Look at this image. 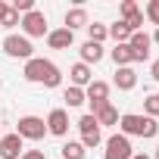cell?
Listing matches in <instances>:
<instances>
[{
	"mask_svg": "<svg viewBox=\"0 0 159 159\" xmlns=\"http://www.w3.org/2000/svg\"><path fill=\"white\" fill-rule=\"evenodd\" d=\"M69 78H72V88H88L91 81H94V72H91V66H84V62H75L72 69H69Z\"/></svg>",
	"mask_w": 159,
	"mask_h": 159,
	"instance_id": "obj_12",
	"label": "cell"
},
{
	"mask_svg": "<svg viewBox=\"0 0 159 159\" xmlns=\"http://www.w3.org/2000/svg\"><path fill=\"white\" fill-rule=\"evenodd\" d=\"M100 143H103V131H100V128L81 131V147H84V150H94V147H100Z\"/></svg>",
	"mask_w": 159,
	"mask_h": 159,
	"instance_id": "obj_22",
	"label": "cell"
},
{
	"mask_svg": "<svg viewBox=\"0 0 159 159\" xmlns=\"http://www.w3.org/2000/svg\"><path fill=\"white\" fill-rule=\"evenodd\" d=\"M109 38L116 41V44H128V38H131V31H128V25L119 19V22H112L109 25Z\"/></svg>",
	"mask_w": 159,
	"mask_h": 159,
	"instance_id": "obj_21",
	"label": "cell"
},
{
	"mask_svg": "<svg viewBox=\"0 0 159 159\" xmlns=\"http://www.w3.org/2000/svg\"><path fill=\"white\" fill-rule=\"evenodd\" d=\"M19 22H22V16H19L13 7H7V10H3V16H0V28H16Z\"/></svg>",
	"mask_w": 159,
	"mask_h": 159,
	"instance_id": "obj_23",
	"label": "cell"
},
{
	"mask_svg": "<svg viewBox=\"0 0 159 159\" xmlns=\"http://www.w3.org/2000/svg\"><path fill=\"white\" fill-rule=\"evenodd\" d=\"M150 75H153V81H159V59L150 66Z\"/></svg>",
	"mask_w": 159,
	"mask_h": 159,
	"instance_id": "obj_29",
	"label": "cell"
},
{
	"mask_svg": "<svg viewBox=\"0 0 159 159\" xmlns=\"http://www.w3.org/2000/svg\"><path fill=\"white\" fill-rule=\"evenodd\" d=\"M106 38H109V25H103V22H88V41L103 44Z\"/></svg>",
	"mask_w": 159,
	"mask_h": 159,
	"instance_id": "obj_19",
	"label": "cell"
},
{
	"mask_svg": "<svg viewBox=\"0 0 159 159\" xmlns=\"http://www.w3.org/2000/svg\"><path fill=\"white\" fill-rule=\"evenodd\" d=\"M112 84H116L119 91H134V88H137V72H134V66L116 69V78H112Z\"/></svg>",
	"mask_w": 159,
	"mask_h": 159,
	"instance_id": "obj_13",
	"label": "cell"
},
{
	"mask_svg": "<svg viewBox=\"0 0 159 159\" xmlns=\"http://www.w3.org/2000/svg\"><path fill=\"white\" fill-rule=\"evenodd\" d=\"M150 41H153V44H159V28L153 31V38H150Z\"/></svg>",
	"mask_w": 159,
	"mask_h": 159,
	"instance_id": "obj_31",
	"label": "cell"
},
{
	"mask_svg": "<svg viewBox=\"0 0 159 159\" xmlns=\"http://www.w3.org/2000/svg\"><path fill=\"white\" fill-rule=\"evenodd\" d=\"M19 28H22V34L31 41V38H47L50 34V25H47V16L41 13V10H31V13H25L22 16V22H19Z\"/></svg>",
	"mask_w": 159,
	"mask_h": 159,
	"instance_id": "obj_3",
	"label": "cell"
},
{
	"mask_svg": "<svg viewBox=\"0 0 159 159\" xmlns=\"http://www.w3.org/2000/svg\"><path fill=\"white\" fill-rule=\"evenodd\" d=\"M143 19H150L156 28H159V0H150L147 10H143Z\"/></svg>",
	"mask_w": 159,
	"mask_h": 159,
	"instance_id": "obj_26",
	"label": "cell"
},
{
	"mask_svg": "<svg viewBox=\"0 0 159 159\" xmlns=\"http://www.w3.org/2000/svg\"><path fill=\"white\" fill-rule=\"evenodd\" d=\"M62 100H66V106H69V109H75V106H81V103H84V91L69 84V88L62 91Z\"/></svg>",
	"mask_w": 159,
	"mask_h": 159,
	"instance_id": "obj_20",
	"label": "cell"
},
{
	"mask_svg": "<svg viewBox=\"0 0 159 159\" xmlns=\"http://www.w3.org/2000/svg\"><path fill=\"white\" fill-rule=\"evenodd\" d=\"M25 147L19 134H0V159H22Z\"/></svg>",
	"mask_w": 159,
	"mask_h": 159,
	"instance_id": "obj_10",
	"label": "cell"
},
{
	"mask_svg": "<svg viewBox=\"0 0 159 159\" xmlns=\"http://www.w3.org/2000/svg\"><path fill=\"white\" fill-rule=\"evenodd\" d=\"M62 22H66L62 28H69V31L75 34V28H88V22H91V19H88V10H84V7H72V10L66 13V19H62Z\"/></svg>",
	"mask_w": 159,
	"mask_h": 159,
	"instance_id": "obj_14",
	"label": "cell"
},
{
	"mask_svg": "<svg viewBox=\"0 0 159 159\" xmlns=\"http://www.w3.org/2000/svg\"><path fill=\"white\" fill-rule=\"evenodd\" d=\"M78 53H81V62H84V66H91V62H100V59L106 56L103 44H94V41H84Z\"/></svg>",
	"mask_w": 159,
	"mask_h": 159,
	"instance_id": "obj_15",
	"label": "cell"
},
{
	"mask_svg": "<svg viewBox=\"0 0 159 159\" xmlns=\"http://www.w3.org/2000/svg\"><path fill=\"white\" fill-rule=\"evenodd\" d=\"M22 159H44V153H41V150H25Z\"/></svg>",
	"mask_w": 159,
	"mask_h": 159,
	"instance_id": "obj_28",
	"label": "cell"
},
{
	"mask_svg": "<svg viewBox=\"0 0 159 159\" xmlns=\"http://www.w3.org/2000/svg\"><path fill=\"white\" fill-rule=\"evenodd\" d=\"M22 75H25V81L44 84V88H59V84H62V72H59V66L50 62V59H41V56H31V59L25 62Z\"/></svg>",
	"mask_w": 159,
	"mask_h": 159,
	"instance_id": "obj_1",
	"label": "cell"
},
{
	"mask_svg": "<svg viewBox=\"0 0 159 159\" xmlns=\"http://www.w3.org/2000/svg\"><path fill=\"white\" fill-rule=\"evenodd\" d=\"M16 134L22 140H44L47 137V122L41 116H22L16 122Z\"/></svg>",
	"mask_w": 159,
	"mask_h": 159,
	"instance_id": "obj_4",
	"label": "cell"
},
{
	"mask_svg": "<svg viewBox=\"0 0 159 159\" xmlns=\"http://www.w3.org/2000/svg\"><path fill=\"white\" fill-rule=\"evenodd\" d=\"M109 56H112L116 69H125V66H134V59H131V47H128V44H116V47L109 50Z\"/></svg>",
	"mask_w": 159,
	"mask_h": 159,
	"instance_id": "obj_16",
	"label": "cell"
},
{
	"mask_svg": "<svg viewBox=\"0 0 159 159\" xmlns=\"http://www.w3.org/2000/svg\"><path fill=\"white\" fill-rule=\"evenodd\" d=\"M75 44V34L69 31V28H53L50 34H47V47L50 50H69Z\"/></svg>",
	"mask_w": 159,
	"mask_h": 159,
	"instance_id": "obj_11",
	"label": "cell"
},
{
	"mask_svg": "<svg viewBox=\"0 0 159 159\" xmlns=\"http://www.w3.org/2000/svg\"><path fill=\"white\" fill-rule=\"evenodd\" d=\"M119 13H122V22H125V19L137 16V13H140V7L134 3V0H122V7H119Z\"/></svg>",
	"mask_w": 159,
	"mask_h": 159,
	"instance_id": "obj_25",
	"label": "cell"
},
{
	"mask_svg": "<svg viewBox=\"0 0 159 159\" xmlns=\"http://www.w3.org/2000/svg\"><path fill=\"white\" fill-rule=\"evenodd\" d=\"M94 119H97V125H100V128H112V125H119V109H116L112 103H106Z\"/></svg>",
	"mask_w": 159,
	"mask_h": 159,
	"instance_id": "obj_18",
	"label": "cell"
},
{
	"mask_svg": "<svg viewBox=\"0 0 159 159\" xmlns=\"http://www.w3.org/2000/svg\"><path fill=\"white\" fill-rule=\"evenodd\" d=\"M128 47H131V59H134V62H143V59H150L153 41H150L147 31H134V34L128 38Z\"/></svg>",
	"mask_w": 159,
	"mask_h": 159,
	"instance_id": "obj_8",
	"label": "cell"
},
{
	"mask_svg": "<svg viewBox=\"0 0 159 159\" xmlns=\"http://www.w3.org/2000/svg\"><path fill=\"white\" fill-rule=\"evenodd\" d=\"M44 122H47V134H53V137H66L69 134V112L62 106L59 109H50V116Z\"/></svg>",
	"mask_w": 159,
	"mask_h": 159,
	"instance_id": "obj_9",
	"label": "cell"
},
{
	"mask_svg": "<svg viewBox=\"0 0 159 159\" xmlns=\"http://www.w3.org/2000/svg\"><path fill=\"white\" fill-rule=\"evenodd\" d=\"M143 116H147V119H159V97H156V94H150V97L143 100Z\"/></svg>",
	"mask_w": 159,
	"mask_h": 159,
	"instance_id": "obj_24",
	"label": "cell"
},
{
	"mask_svg": "<svg viewBox=\"0 0 159 159\" xmlns=\"http://www.w3.org/2000/svg\"><path fill=\"white\" fill-rule=\"evenodd\" d=\"M0 88H3V81H0Z\"/></svg>",
	"mask_w": 159,
	"mask_h": 159,
	"instance_id": "obj_33",
	"label": "cell"
},
{
	"mask_svg": "<svg viewBox=\"0 0 159 159\" xmlns=\"http://www.w3.org/2000/svg\"><path fill=\"white\" fill-rule=\"evenodd\" d=\"M153 159H159V147H156V156H153Z\"/></svg>",
	"mask_w": 159,
	"mask_h": 159,
	"instance_id": "obj_32",
	"label": "cell"
},
{
	"mask_svg": "<svg viewBox=\"0 0 159 159\" xmlns=\"http://www.w3.org/2000/svg\"><path fill=\"white\" fill-rule=\"evenodd\" d=\"M10 7H13V10L19 13V16H25V13H31V10H38V7H34V0H13Z\"/></svg>",
	"mask_w": 159,
	"mask_h": 159,
	"instance_id": "obj_27",
	"label": "cell"
},
{
	"mask_svg": "<svg viewBox=\"0 0 159 159\" xmlns=\"http://www.w3.org/2000/svg\"><path fill=\"white\" fill-rule=\"evenodd\" d=\"M3 53L7 56H13V59H31L34 56V47H31V41L25 38V34H7L3 38Z\"/></svg>",
	"mask_w": 159,
	"mask_h": 159,
	"instance_id": "obj_5",
	"label": "cell"
},
{
	"mask_svg": "<svg viewBox=\"0 0 159 159\" xmlns=\"http://www.w3.org/2000/svg\"><path fill=\"white\" fill-rule=\"evenodd\" d=\"M131 159H153V156H147V153H134Z\"/></svg>",
	"mask_w": 159,
	"mask_h": 159,
	"instance_id": "obj_30",
	"label": "cell"
},
{
	"mask_svg": "<svg viewBox=\"0 0 159 159\" xmlns=\"http://www.w3.org/2000/svg\"><path fill=\"white\" fill-rule=\"evenodd\" d=\"M84 103H91V116H97L109 103V84L106 81H91L84 88Z\"/></svg>",
	"mask_w": 159,
	"mask_h": 159,
	"instance_id": "obj_6",
	"label": "cell"
},
{
	"mask_svg": "<svg viewBox=\"0 0 159 159\" xmlns=\"http://www.w3.org/2000/svg\"><path fill=\"white\" fill-rule=\"evenodd\" d=\"M119 134H125V137H156L159 122L137 116V112H125V116H119Z\"/></svg>",
	"mask_w": 159,
	"mask_h": 159,
	"instance_id": "obj_2",
	"label": "cell"
},
{
	"mask_svg": "<svg viewBox=\"0 0 159 159\" xmlns=\"http://www.w3.org/2000/svg\"><path fill=\"white\" fill-rule=\"evenodd\" d=\"M84 156H88V150L81 147V140H66L59 147V159H84Z\"/></svg>",
	"mask_w": 159,
	"mask_h": 159,
	"instance_id": "obj_17",
	"label": "cell"
},
{
	"mask_svg": "<svg viewBox=\"0 0 159 159\" xmlns=\"http://www.w3.org/2000/svg\"><path fill=\"white\" fill-rule=\"evenodd\" d=\"M131 156H134L131 137H125V134L106 137V153H103V159H131Z\"/></svg>",
	"mask_w": 159,
	"mask_h": 159,
	"instance_id": "obj_7",
	"label": "cell"
}]
</instances>
